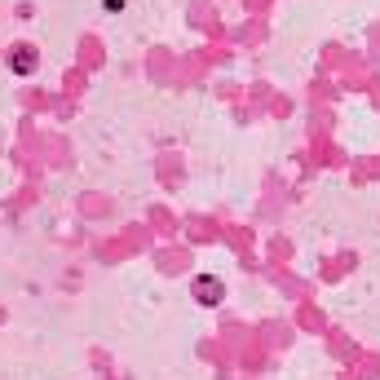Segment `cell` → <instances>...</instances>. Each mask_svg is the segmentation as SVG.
I'll return each instance as SVG.
<instances>
[{
	"label": "cell",
	"instance_id": "cell-1",
	"mask_svg": "<svg viewBox=\"0 0 380 380\" xmlns=\"http://www.w3.org/2000/svg\"><path fill=\"white\" fill-rule=\"evenodd\" d=\"M9 71H14V76H31L35 71V49H18L9 58Z\"/></svg>",
	"mask_w": 380,
	"mask_h": 380
},
{
	"label": "cell",
	"instance_id": "cell-2",
	"mask_svg": "<svg viewBox=\"0 0 380 380\" xmlns=\"http://www.w3.org/2000/svg\"><path fill=\"white\" fill-rule=\"evenodd\" d=\"M199 301H204V305L221 301V296H217V279H199Z\"/></svg>",
	"mask_w": 380,
	"mask_h": 380
}]
</instances>
